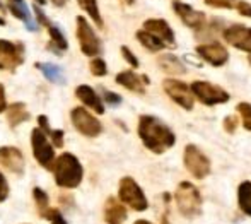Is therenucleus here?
I'll return each mask as SVG.
<instances>
[{"mask_svg": "<svg viewBox=\"0 0 251 224\" xmlns=\"http://www.w3.org/2000/svg\"><path fill=\"white\" fill-rule=\"evenodd\" d=\"M139 137L154 154H162L176 142L175 132L164 122L152 115H142L139 118Z\"/></svg>", "mask_w": 251, "mask_h": 224, "instance_id": "obj_1", "label": "nucleus"}, {"mask_svg": "<svg viewBox=\"0 0 251 224\" xmlns=\"http://www.w3.org/2000/svg\"><path fill=\"white\" fill-rule=\"evenodd\" d=\"M55 181L62 188H77L84 178V168L79 159L70 152H63L51 165Z\"/></svg>", "mask_w": 251, "mask_h": 224, "instance_id": "obj_2", "label": "nucleus"}, {"mask_svg": "<svg viewBox=\"0 0 251 224\" xmlns=\"http://www.w3.org/2000/svg\"><path fill=\"white\" fill-rule=\"evenodd\" d=\"M175 202L178 205V211L186 218L200 214L201 209V195L199 188L190 181H181L175 192Z\"/></svg>", "mask_w": 251, "mask_h": 224, "instance_id": "obj_3", "label": "nucleus"}, {"mask_svg": "<svg viewBox=\"0 0 251 224\" xmlns=\"http://www.w3.org/2000/svg\"><path fill=\"white\" fill-rule=\"evenodd\" d=\"M118 195H120V202L128 205V207H132L133 211L142 212L149 207L146 194H144L142 188L139 187V183L133 178H130V176H125V178L120 180Z\"/></svg>", "mask_w": 251, "mask_h": 224, "instance_id": "obj_4", "label": "nucleus"}, {"mask_svg": "<svg viewBox=\"0 0 251 224\" xmlns=\"http://www.w3.org/2000/svg\"><path fill=\"white\" fill-rule=\"evenodd\" d=\"M193 98H197L200 103H203L205 106H215V105H222V103L229 101V92L224 91L221 86L212 83H205V81H195L190 86Z\"/></svg>", "mask_w": 251, "mask_h": 224, "instance_id": "obj_5", "label": "nucleus"}, {"mask_svg": "<svg viewBox=\"0 0 251 224\" xmlns=\"http://www.w3.org/2000/svg\"><path fill=\"white\" fill-rule=\"evenodd\" d=\"M183 165L195 178H205L210 173V161L208 158L197 147L195 144H188L183 151Z\"/></svg>", "mask_w": 251, "mask_h": 224, "instance_id": "obj_6", "label": "nucleus"}, {"mask_svg": "<svg viewBox=\"0 0 251 224\" xmlns=\"http://www.w3.org/2000/svg\"><path fill=\"white\" fill-rule=\"evenodd\" d=\"M77 40L80 45V52L87 56H98L101 53V41L96 36L91 24L82 16L77 17Z\"/></svg>", "mask_w": 251, "mask_h": 224, "instance_id": "obj_7", "label": "nucleus"}, {"mask_svg": "<svg viewBox=\"0 0 251 224\" xmlns=\"http://www.w3.org/2000/svg\"><path fill=\"white\" fill-rule=\"evenodd\" d=\"M31 145H33V154L36 161L45 168L51 169V165L55 161V149H53V144L48 140L47 135L40 129H34L33 134H31Z\"/></svg>", "mask_w": 251, "mask_h": 224, "instance_id": "obj_8", "label": "nucleus"}, {"mask_svg": "<svg viewBox=\"0 0 251 224\" xmlns=\"http://www.w3.org/2000/svg\"><path fill=\"white\" fill-rule=\"evenodd\" d=\"M70 118H72L74 127H75L82 135H86V137H98L102 130L100 120H98L96 116L91 115V113L87 112L86 108H82V106L74 108Z\"/></svg>", "mask_w": 251, "mask_h": 224, "instance_id": "obj_9", "label": "nucleus"}, {"mask_svg": "<svg viewBox=\"0 0 251 224\" xmlns=\"http://www.w3.org/2000/svg\"><path fill=\"white\" fill-rule=\"evenodd\" d=\"M24 62V45L0 40V70H14Z\"/></svg>", "mask_w": 251, "mask_h": 224, "instance_id": "obj_10", "label": "nucleus"}, {"mask_svg": "<svg viewBox=\"0 0 251 224\" xmlns=\"http://www.w3.org/2000/svg\"><path fill=\"white\" fill-rule=\"evenodd\" d=\"M162 87H164L166 94H168L176 105H179L185 110L193 108L195 98H193L192 91H190V86H186L185 83H181V81H178V79H166L164 83H162Z\"/></svg>", "mask_w": 251, "mask_h": 224, "instance_id": "obj_11", "label": "nucleus"}, {"mask_svg": "<svg viewBox=\"0 0 251 224\" xmlns=\"http://www.w3.org/2000/svg\"><path fill=\"white\" fill-rule=\"evenodd\" d=\"M173 10H175L176 16L181 19V23L185 26L192 28V29H201L205 26V14L200 12V10H195L192 5L185 2H179V0H175L173 2Z\"/></svg>", "mask_w": 251, "mask_h": 224, "instance_id": "obj_12", "label": "nucleus"}, {"mask_svg": "<svg viewBox=\"0 0 251 224\" xmlns=\"http://www.w3.org/2000/svg\"><path fill=\"white\" fill-rule=\"evenodd\" d=\"M224 40L231 46L251 55V28L239 26V24H232V26L226 28L222 33Z\"/></svg>", "mask_w": 251, "mask_h": 224, "instance_id": "obj_13", "label": "nucleus"}, {"mask_svg": "<svg viewBox=\"0 0 251 224\" xmlns=\"http://www.w3.org/2000/svg\"><path fill=\"white\" fill-rule=\"evenodd\" d=\"M197 55L201 56L205 62H208L212 67H222L227 63L229 52L221 43H205L197 46Z\"/></svg>", "mask_w": 251, "mask_h": 224, "instance_id": "obj_14", "label": "nucleus"}, {"mask_svg": "<svg viewBox=\"0 0 251 224\" xmlns=\"http://www.w3.org/2000/svg\"><path fill=\"white\" fill-rule=\"evenodd\" d=\"M0 165L5 169H9L10 173L23 175L24 173L23 152L16 147H10V145H3V147H0Z\"/></svg>", "mask_w": 251, "mask_h": 224, "instance_id": "obj_15", "label": "nucleus"}, {"mask_svg": "<svg viewBox=\"0 0 251 224\" xmlns=\"http://www.w3.org/2000/svg\"><path fill=\"white\" fill-rule=\"evenodd\" d=\"M142 29L157 36L161 41H164L166 46H175V31L164 19H147Z\"/></svg>", "mask_w": 251, "mask_h": 224, "instance_id": "obj_16", "label": "nucleus"}, {"mask_svg": "<svg viewBox=\"0 0 251 224\" xmlns=\"http://www.w3.org/2000/svg\"><path fill=\"white\" fill-rule=\"evenodd\" d=\"M149 77L147 76H137L133 70H123L116 76V84L126 87L128 91L139 92V94H144L146 92V84H149Z\"/></svg>", "mask_w": 251, "mask_h": 224, "instance_id": "obj_17", "label": "nucleus"}, {"mask_svg": "<svg viewBox=\"0 0 251 224\" xmlns=\"http://www.w3.org/2000/svg\"><path fill=\"white\" fill-rule=\"evenodd\" d=\"M75 96L79 98V101L82 103V105H86L87 108L96 112L98 115H102V113H104V105H102L101 98L98 96V92L91 86H79L75 89Z\"/></svg>", "mask_w": 251, "mask_h": 224, "instance_id": "obj_18", "label": "nucleus"}, {"mask_svg": "<svg viewBox=\"0 0 251 224\" xmlns=\"http://www.w3.org/2000/svg\"><path fill=\"white\" fill-rule=\"evenodd\" d=\"M104 221L106 224H123L126 221V209L115 197H109L104 204Z\"/></svg>", "mask_w": 251, "mask_h": 224, "instance_id": "obj_19", "label": "nucleus"}, {"mask_svg": "<svg viewBox=\"0 0 251 224\" xmlns=\"http://www.w3.org/2000/svg\"><path fill=\"white\" fill-rule=\"evenodd\" d=\"M157 63L168 76H183V74H186V67L181 63V60H179L178 56L171 55V53L161 55Z\"/></svg>", "mask_w": 251, "mask_h": 224, "instance_id": "obj_20", "label": "nucleus"}, {"mask_svg": "<svg viewBox=\"0 0 251 224\" xmlns=\"http://www.w3.org/2000/svg\"><path fill=\"white\" fill-rule=\"evenodd\" d=\"M29 120V112L26 110L24 103H14L7 108V122L12 129Z\"/></svg>", "mask_w": 251, "mask_h": 224, "instance_id": "obj_21", "label": "nucleus"}, {"mask_svg": "<svg viewBox=\"0 0 251 224\" xmlns=\"http://www.w3.org/2000/svg\"><path fill=\"white\" fill-rule=\"evenodd\" d=\"M47 29H48V34H50V43H48V48H50L53 53H63L65 52V50L69 48V43H67V40L62 34V31L50 23L47 24Z\"/></svg>", "mask_w": 251, "mask_h": 224, "instance_id": "obj_22", "label": "nucleus"}, {"mask_svg": "<svg viewBox=\"0 0 251 224\" xmlns=\"http://www.w3.org/2000/svg\"><path fill=\"white\" fill-rule=\"evenodd\" d=\"M137 40H139V43L142 46H146L149 52H161V50L166 48V43L164 41H161L157 36H154L152 33H149V31H137Z\"/></svg>", "mask_w": 251, "mask_h": 224, "instance_id": "obj_23", "label": "nucleus"}, {"mask_svg": "<svg viewBox=\"0 0 251 224\" xmlns=\"http://www.w3.org/2000/svg\"><path fill=\"white\" fill-rule=\"evenodd\" d=\"M238 204L246 216H251V181H243L238 187Z\"/></svg>", "mask_w": 251, "mask_h": 224, "instance_id": "obj_24", "label": "nucleus"}, {"mask_svg": "<svg viewBox=\"0 0 251 224\" xmlns=\"http://www.w3.org/2000/svg\"><path fill=\"white\" fill-rule=\"evenodd\" d=\"M38 123H40L41 132L47 135V137H51L53 145H56V147H63V130H51L50 123H48V118L45 115L38 116Z\"/></svg>", "mask_w": 251, "mask_h": 224, "instance_id": "obj_25", "label": "nucleus"}, {"mask_svg": "<svg viewBox=\"0 0 251 224\" xmlns=\"http://www.w3.org/2000/svg\"><path fill=\"white\" fill-rule=\"evenodd\" d=\"M38 69L43 72V76L47 77L50 83H56V84H63L65 79H63V72L60 67L53 65V63H36Z\"/></svg>", "mask_w": 251, "mask_h": 224, "instance_id": "obj_26", "label": "nucleus"}, {"mask_svg": "<svg viewBox=\"0 0 251 224\" xmlns=\"http://www.w3.org/2000/svg\"><path fill=\"white\" fill-rule=\"evenodd\" d=\"M33 197H34V200H36L38 212H40V216L43 218V216L47 214V212L51 209L50 207V202H48L47 192H43L41 188H34V190H33Z\"/></svg>", "mask_w": 251, "mask_h": 224, "instance_id": "obj_27", "label": "nucleus"}, {"mask_svg": "<svg viewBox=\"0 0 251 224\" xmlns=\"http://www.w3.org/2000/svg\"><path fill=\"white\" fill-rule=\"evenodd\" d=\"M9 10H10V14H12L14 17L24 21V23L31 21L29 9H27V5L24 2H19V3H17V2H9Z\"/></svg>", "mask_w": 251, "mask_h": 224, "instance_id": "obj_28", "label": "nucleus"}, {"mask_svg": "<svg viewBox=\"0 0 251 224\" xmlns=\"http://www.w3.org/2000/svg\"><path fill=\"white\" fill-rule=\"evenodd\" d=\"M80 3H82V7L86 9V12L91 16V19H93L100 28H102V17L100 14V9H98L96 0H80Z\"/></svg>", "mask_w": 251, "mask_h": 224, "instance_id": "obj_29", "label": "nucleus"}, {"mask_svg": "<svg viewBox=\"0 0 251 224\" xmlns=\"http://www.w3.org/2000/svg\"><path fill=\"white\" fill-rule=\"evenodd\" d=\"M236 112L241 116L243 127H245L246 130H251V105L250 103H239V105L236 106Z\"/></svg>", "mask_w": 251, "mask_h": 224, "instance_id": "obj_30", "label": "nucleus"}, {"mask_svg": "<svg viewBox=\"0 0 251 224\" xmlns=\"http://www.w3.org/2000/svg\"><path fill=\"white\" fill-rule=\"evenodd\" d=\"M89 69H91V72H93V76H96V77H102L108 74V67H106V62L102 58L91 60Z\"/></svg>", "mask_w": 251, "mask_h": 224, "instance_id": "obj_31", "label": "nucleus"}, {"mask_svg": "<svg viewBox=\"0 0 251 224\" xmlns=\"http://www.w3.org/2000/svg\"><path fill=\"white\" fill-rule=\"evenodd\" d=\"M238 0H205V3L210 7H217V9H232L236 7Z\"/></svg>", "mask_w": 251, "mask_h": 224, "instance_id": "obj_32", "label": "nucleus"}, {"mask_svg": "<svg viewBox=\"0 0 251 224\" xmlns=\"http://www.w3.org/2000/svg\"><path fill=\"white\" fill-rule=\"evenodd\" d=\"M122 55H123V58H125L126 62H128L130 65L133 67V69H137V67L140 65V63H139V58H137V56L133 55L132 50H130L128 46H122Z\"/></svg>", "mask_w": 251, "mask_h": 224, "instance_id": "obj_33", "label": "nucleus"}, {"mask_svg": "<svg viewBox=\"0 0 251 224\" xmlns=\"http://www.w3.org/2000/svg\"><path fill=\"white\" fill-rule=\"evenodd\" d=\"M101 91H102V98H104V101L108 103V105L116 106L122 103V96L115 94V92H109L108 89H101Z\"/></svg>", "mask_w": 251, "mask_h": 224, "instance_id": "obj_34", "label": "nucleus"}, {"mask_svg": "<svg viewBox=\"0 0 251 224\" xmlns=\"http://www.w3.org/2000/svg\"><path fill=\"white\" fill-rule=\"evenodd\" d=\"M238 125H239V122H238V118L236 116H226L224 118V130L226 132H229V134H234L236 132V129H238Z\"/></svg>", "mask_w": 251, "mask_h": 224, "instance_id": "obj_35", "label": "nucleus"}, {"mask_svg": "<svg viewBox=\"0 0 251 224\" xmlns=\"http://www.w3.org/2000/svg\"><path fill=\"white\" fill-rule=\"evenodd\" d=\"M236 9H238V12L241 14V16L251 17V3L246 2V0H238V2H236Z\"/></svg>", "mask_w": 251, "mask_h": 224, "instance_id": "obj_36", "label": "nucleus"}, {"mask_svg": "<svg viewBox=\"0 0 251 224\" xmlns=\"http://www.w3.org/2000/svg\"><path fill=\"white\" fill-rule=\"evenodd\" d=\"M7 197H9V185H7L5 176L0 173V202H3Z\"/></svg>", "mask_w": 251, "mask_h": 224, "instance_id": "obj_37", "label": "nucleus"}, {"mask_svg": "<svg viewBox=\"0 0 251 224\" xmlns=\"http://www.w3.org/2000/svg\"><path fill=\"white\" fill-rule=\"evenodd\" d=\"M5 108H7V101H5V89H3V86H2V84H0V113H2Z\"/></svg>", "mask_w": 251, "mask_h": 224, "instance_id": "obj_38", "label": "nucleus"}, {"mask_svg": "<svg viewBox=\"0 0 251 224\" xmlns=\"http://www.w3.org/2000/svg\"><path fill=\"white\" fill-rule=\"evenodd\" d=\"M51 224H67V221L62 218V214H60V212H58V214H56L55 218L51 219Z\"/></svg>", "mask_w": 251, "mask_h": 224, "instance_id": "obj_39", "label": "nucleus"}, {"mask_svg": "<svg viewBox=\"0 0 251 224\" xmlns=\"http://www.w3.org/2000/svg\"><path fill=\"white\" fill-rule=\"evenodd\" d=\"M53 2V5H56V7H63L67 3V0H51Z\"/></svg>", "mask_w": 251, "mask_h": 224, "instance_id": "obj_40", "label": "nucleus"}, {"mask_svg": "<svg viewBox=\"0 0 251 224\" xmlns=\"http://www.w3.org/2000/svg\"><path fill=\"white\" fill-rule=\"evenodd\" d=\"M133 224H152V223H149V221H146V219H139V221H135Z\"/></svg>", "mask_w": 251, "mask_h": 224, "instance_id": "obj_41", "label": "nucleus"}, {"mask_svg": "<svg viewBox=\"0 0 251 224\" xmlns=\"http://www.w3.org/2000/svg\"><path fill=\"white\" fill-rule=\"evenodd\" d=\"M34 2H36L38 5H45V3H47V0H34Z\"/></svg>", "mask_w": 251, "mask_h": 224, "instance_id": "obj_42", "label": "nucleus"}, {"mask_svg": "<svg viewBox=\"0 0 251 224\" xmlns=\"http://www.w3.org/2000/svg\"><path fill=\"white\" fill-rule=\"evenodd\" d=\"M0 26H5V19L2 16H0Z\"/></svg>", "mask_w": 251, "mask_h": 224, "instance_id": "obj_43", "label": "nucleus"}, {"mask_svg": "<svg viewBox=\"0 0 251 224\" xmlns=\"http://www.w3.org/2000/svg\"><path fill=\"white\" fill-rule=\"evenodd\" d=\"M126 3H128V5H133V3H135V0H125Z\"/></svg>", "mask_w": 251, "mask_h": 224, "instance_id": "obj_44", "label": "nucleus"}, {"mask_svg": "<svg viewBox=\"0 0 251 224\" xmlns=\"http://www.w3.org/2000/svg\"><path fill=\"white\" fill-rule=\"evenodd\" d=\"M9 2H17V3H19V2H23V0H9Z\"/></svg>", "mask_w": 251, "mask_h": 224, "instance_id": "obj_45", "label": "nucleus"}, {"mask_svg": "<svg viewBox=\"0 0 251 224\" xmlns=\"http://www.w3.org/2000/svg\"><path fill=\"white\" fill-rule=\"evenodd\" d=\"M0 9H3V5H2V2H0Z\"/></svg>", "mask_w": 251, "mask_h": 224, "instance_id": "obj_46", "label": "nucleus"}, {"mask_svg": "<svg viewBox=\"0 0 251 224\" xmlns=\"http://www.w3.org/2000/svg\"><path fill=\"white\" fill-rule=\"evenodd\" d=\"M250 63H251V55H250Z\"/></svg>", "mask_w": 251, "mask_h": 224, "instance_id": "obj_47", "label": "nucleus"}]
</instances>
